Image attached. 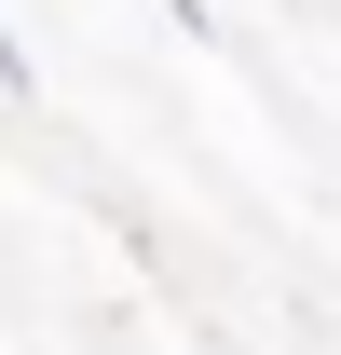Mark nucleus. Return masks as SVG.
<instances>
[{"label":"nucleus","instance_id":"obj_1","mask_svg":"<svg viewBox=\"0 0 341 355\" xmlns=\"http://www.w3.org/2000/svg\"><path fill=\"white\" fill-rule=\"evenodd\" d=\"M164 14H177V28H191V42H218V14H205V0H164Z\"/></svg>","mask_w":341,"mask_h":355},{"label":"nucleus","instance_id":"obj_2","mask_svg":"<svg viewBox=\"0 0 341 355\" xmlns=\"http://www.w3.org/2000/svg\"><path fill=\"white\" fill-rule=\"evenodd\" d=\"M0 83H28V42H14V28H0Z\"/></svg>","mask_w":341,"mask_h":355}]
</instances>
